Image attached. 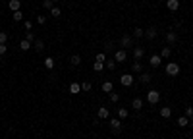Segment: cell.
Wrapping results in <instances>:
<instances>
[{"instance_id": "obj_22", "label": "cell", "mask_w": 193, "mask_h": 139, "mask_svg": "<svg viewBox=\"0 0 193 139\" xmlns=\"http://www.w3.org/2000/svg\"><path fill=\"white\" fill-rule=\"evenodd\" d=\"M131 72H135V73H141V72H143V64H141V62H133Z\"/></svg>"}, {"instance_id": "obj_4", "label": "cell", "mask_w": 193, "mask_h": 139, "mask_svg": "<svg viewBox=\"0 0 193 139\" xmlns=\"http://www.w3.org/2000/svg\"><path fill=\"white\" fill-rule=\"evenodd\" d=\"M112 54H114V60H116V62H126L128 50H126V49H118V50H114Z\"/></svg>"}, {"instance_id": "obj_43", "label": "cell", "mask_w": 193, "mask_h": 139, "mask_svg": "<svg viewBox=\"0 0 193 139\" xmlns=\"http://www.w3.org/2000/svg\"><path fill=\"white\" fill-rule=\"evenodd\" d=\"M191 127H193V118H191Z\"/></svg>"}, {"instance_id": "obj_30", "label": "cell", "mask_w": 193, "mask_h": 139, "mask_svg": "<svg viewBox=\"0 0 193 139\" xmlns=\"http://www.w3.org/2000/svg\"><path fill=\"white\" fill-rule=\"evenodd\" d=\"M91 89H93V85H91L89 81H83V83H81V91H85V93H89Z\"/></svg>"}, {"instance_id": "obj_33", "label": "cell", "mask_w": 193, "mask_h": 139, "mask_svg": "<svg viewBox=\"0 0 193 139\" xmlns=\"http://www.w3.org/2000/svg\"><path fill=\"white\" fill-rule=\"evenodd\" d=\"M104 49H106V52L114 50V41H106V42H104Z\"/></svg>"}, {"instance_id": "obj_15", "label": "cell", "mask_w": 193, "mask_h": 139, "mask_svg": "<svg viewBox=\"0 0 193 139\" xmlns=\"http://www.w3.org/2000/svg\"><path fill=\"white\" fill-rule=\"evenodd\" d=\"M131 108H133V110H141V108H143V99L135 97V99L131 100Z\"/></svg>"}, {"instance_id": "obj_28", "label": "cell", "mask_w": 193, "mask_h": 139, "mask_svg": "<svg viewBox=\"0 0 193 139\" xmlns=\"http://www.w3.org/2000/svg\"><path fill=\"white\" fill-rule=\"evenodd\" d=\"M50 15H52V18H60V15H62V10L60 8H50Z\"/></svg>"}, {"instance_id": "obj_18", "label": "cell", "mask_w": 193, "mask_h": 139, "mask_svg": "<svg viewBox=\"0 0 193 139\" xmlns=\"http://www.w3.org/2000/svg\"><path fill=\"white\" fill-rule=\"evenodd\" d=\"M170 56H172V46H164L160 50V58H170Z\"/></svg>"}, {"instance_id": "obj_35", "label": "cell", "mask_w": 193, "mask_h": 139, "mask_svg": "<svg viewBox=\"0 0 193 139\" xmlns=\"http://www.w3.org/2000/svg\"><path fill=\"white\" fill-rule=\"evenodd\" d=\"M25 39H27L29 42H35V39H37V37H35V33H33V31H27V35H25Z\"/></svg>"}, {"instance_id": "obj_1", "label": "cell", "mask_w": 193, "mask_h": 139, "mask_svg": "<svg viewBox=\"0 0 193 139\" xmlns=\"http://www.w3.org/2000/svg\"><path fill=\"white\" fill-rule=\"evenodd\" d=\"M166 76H170V77H176V76H180V66L176 62H170L168 66H166Z\"/></svg>"}, {"instance_id": "obj_36", "label": "cell", "mask_w": 193, "mask_h": 139, "mask_svg": "<svg viewBox=\"0 0 193 139\" xmlns=\"http://www.w3.org/2000/svg\"><path fill=\"white\" fill-rule=\"evenodd\" d=\"M6 41H8V35L4 31H0V45H6Z\"/></svg>"}, {"instance_id": "obj_6", "label": "cell", "mask_w": 193, "mask_h": 139, "mask_svg": "<svg viewBox=\"0 0 193 139\" xmlns=\"http://www.w3.org/2000/svg\"><path fill=\"white\" fill-rule=\"evenodd\" d=\"M120 83H122L124 87H131L133 85V76L131 73H124V76L120 77Z\"/></svg>"}, {"instance_id": "obj_34", "label": "cell", "mask_w": 193, "mask_h": 139, "mask_svg": "<svg viewBox=\"0 0 193 139\" xmlns=\"http://www.w3.org/2000/svg\"><path fill=\"white\" fill-rule=\"evenodd\" d=\"M43 8H46V10L54 8V2H52V0H43Z\"/></svg>"}, {"instance_id": "obj_17", "label": "cell", "mask_w": 193, "mask_h": 139, "mask_svg": "<svg viewBox=\"0 0 193 139\" xmlns=\"http://www.w3.org/2000/svg\"><path fill=\"white\" fill-rule=\"evenodd\" d=\"M81 91V83H70V93L72 95H77Z\"/></svg>"}, {"instance_id": "obj_37", "label": "cell", "mask_w": 193, "mask_h": 139, "mask_svg": "<svg viewBox=\"0 0 193 139\" xmlns=\"http://www.w3.org/2000/svg\"><path fill=\"white\" fill-rule=\"evenodd\" d=\"M108 95H110V100H112V103H118V100H120V95L114 93V91H112V93H108Z\"/></svg>"}, {"instance_id": "obj_25", "label": "cell", "mask_w": 193, "mask_h": 139, "mask_svg": "<svg viewBox=\"0 0 193 139\" xmlns=\"http://www.w3.org/2000/svg\"><path fill=\"white\" fill-rule=\"evenodd\" d=\"M133 37H135V39H141V37H145L143 27H135V29H133Z\"/></svg>"}, {"instance_id": "obj_42", "label": "cell", "mask_w": 193, "mask_h": 139, "mask_svg": "<svg viewBox=\"0 0 193 139\" xmlns=\"http://www.w3.org/2000/svg\"><path fill=\"white\" fill-rule=\"evenodd\" d=\"M45 21H46V18H45V15H39V18H37V23H41V25H43Z\"/></svg>"}, {"instance_id": "obj_31", "label": "cell", "mask_w": 193, "mask_h": 139, "mask_svg": "<svg viewBox=\"0 0 193 139\" xmlns=\"http://www.w3.org/2000/svg\"><path fill=\"white\" fill-rule=\"evenodd\" d=\"M104 68H106V70H116V60H106Z\"/></svg>"}, {"instance_id": "obj_3", "label": "cell", "mask_w": 193, "mask_h": 139, "mask_svg": "<svg viewBox=\"0 0 193 139\" xmlns=\"http://www.w3.org/2000/svg\"><path fill=\"white\" fill-rule=\"evenodd\" d=\"M160 100V93L156 89H151L149 93H147V103H151V104H156Z\"/></svg>"}, {"instance_id": "obj_32", "label": "cell", "mask_w": 193, "mask_h": 139, "mask_svg": "<svg viewBox=\"0 0 193 139\" xmlns=\"http://www.w3.org/2000/svg\"><path fill=\"white\" fill-rule=\"evenodd\" d=\"M14 21H23V12H14Z\"/></svg>"}, {"instance_id": "obj_27", "label": "cell", "mask_w": 193, "mask_h": 139, "mask_svg": "<svg viewBox=\"0 0 193 139\" xmlns=\"http://www.w3.org/2000/svg\"><path fill=\"white\" fill-rule=\"evenodd\" d=\"M187 124H189V118H187V116H180L178 118V126L180 127H185Z\"/></svg>"}, {"instance_id": "obj_20", "label": "cell", "mask_w": 193, "mask_h": 139, "mask_svg": "<svg viewBox=\"0 0 193 139\" xmlns=\"http://www.w3.org/2000/svg\"><path fill=\"white\" fill-rule=\"evenodd\" d=\"M54 58H52V56H48V58H45V68L46 70H52V68H54Z\"/></svg>"}, {"instance_id": "obj_38", "label": "cell", "mask_w": 193, "mask_h": 139, "mask_svg": "<svg viewBox=\"0 0 193 139\" xmlns=\"http://www.w3.org/2000/svg\"><path fill=\"white\" fill-rule=\"evenodd\" d=\"M184 116H187V118H193V106H187L185 108V114Z\"/></svg>"}, {"instance_id": "obj_10", "label": "cell", "mask_w": 193, "mask_h": 139, "mask_svg": "<svg viewBox=\"0 0 193 139\" xmlns=\"http://www.w3.org/2000/svg\"><path fill=\"white\" fill-rule=\"evenodd\" d=\"M156 35H158V31H156V27L155 25H151V27L145 31V37H147L149 41H153V39H156Z\"/></svg>"}, {"instance_id": "obj_24", "label": "cell", "mask_w": 193, "mask_h": 139, "mask_svg": "<svg viewBox=\"0 0 193 139\" xmlns=\"http://www.w3.org/2000/svg\"><path fill=\"white\" fill-rule=\"evenodd\" d=\"M70 62H72V66H79V64H81V56L79 54H72Z\"/></svg>"}, {"instance_id": "obj_44", "label": "cell", "mask_w": 193, "mask_h": 139, "mask_svg": "<svg viewBox=\"0 0 193 139\" xmlns=\"http://www.w3.org/2000/svg\"><path fill=\"white\" fill-rule=\"evenodd\" d=\"M52 2H60V0H52Z\"/></svg>"}, {"instance_id": "obj_14", "label": "cell", "mask_w": 193, "mask_h": 139, "mask_svg": "<svg viewBox=\"0 0 193 139\" xmlns=\"http://www.w3.org/2000/svg\"><path fill=\"white\" fill-rule=\"evenodd\" d=\"M8 8L12 10V12H19V8H22V2H19V0H10V2H8Z\"/></svg>"}, {"instance_id": "obj_8", "label": "cell", "mask_w": 193, "mask_h": 139, "mask_svg": "<svg viewBox=\"0 0 193 139\" xmlns=\"http://www.w3.org/2000/svg\"><path fill=\"white\" fill-rule=\"evenodd\" d=\"M97 118H98V120H106V118H110V110H108L106 106H101V108L97 110Z\"/></svg>"}, {"instance_id": "obj_12", "label": "cell", "mask_w": 193, "mask_h": 139, "mask_svg": "<svg viewBox=\"0 0 193 139\" xmlns=\"http://www.w3.org/2000/svg\"><path fill=\"white\" fill-rule=\"evenodd\" d=\"M166 8H168L170 12H176V10L180 8V0H166Z\"/></svg>"}, {"instance_id": "obj_2", "label": "cell", "mask_w": 193, "mask_h": 139, "mask_svg": "<svg viewBox=\"0 0 193 139\" xmlns=\"http://www.w3.org/2000/svg\"><path fill=\"white\" fill-rule=\"evenodd\" d=\"M131 45H133V37L131 35H122V39H120V49H131Z\"/></svg>"}, {"instance_id": "obj_16", "label": "cell", "mask_w": 193, "mask_h": 139, "mask_svg": "<svg viewBox=\"0 0 193 139\" xmlns=\"http://www.w3.org/2000/svg\"><path fill=\"white\" fill-rule=\"evenodd\" d=\"M160 116H162L164 120H168L170 116H172V108H170V106H164V108H160Z\"/></svg>"}, {"instance_id": "obj_23", "label": "cell", "mask_w": 193, "mask_h": 139, "mask_svg": "<svg viewBox=\"0 0 193 139\" xmlns=\"http://www.w3.org/2000/svg\"><path fill=\"white\" fill-rule=\"evenodd\" d=\"M101 87H102L104 93H112V87H114V85H112V81H104Z\"/></svg>"}, {"instance_id": "obj_26", "label": "cell", "mask_w": 193, "mask_h": 139, "mask_svg": "<svg viewBox=\"0 0 193 139\" xmlns=\"http://www.w3.org/2000/svg\"><path fill=\"white\" fill-rule=\"evenodd\" d=\"M93 70H95L97 73H101V72H104V64H102V62H97V60H95V64H93Z\"/></svg>"}, {"instance_id": "obj_11", "label": "cell", "mask_w": 193, "mask_h": 139, "mask_svg": "<svg viewBox=\"0 0 193 139\" xmlns=\"http://www.w3.org/2000/svg\"><path fill=\"white\" fill-rule=\"evenodd\" d=\"M149 64H151L153 68H158L160 64H162V58H160V54H153V56L149 58Z\"/></svg>"}, {"instance_id": "obj_5", "label": "cell", "mask_w": 193, "mask_h": 139, "mask_svg": "<svg viewBox=\"0 0 193 139\" xmlns=\"http://www.w3.org/2000/svg\"><path fill=\"white\" fill-rule=\"evenodd\" d=\"M110 130H112V133H118L122 131V120L120 118H110Z\"/></svg>"}, {"instance_id": "obj_9", "label": "cell", "mask_w": 193, "mask_h": 139, "mask_svg": "<svg viewBox=\"0 0 193 139\" xmlns=\"http://www.w3.org/2000/svg\"><path fill=\"white\" fill-rule=\"evenodd\" d=\"M176 42H178V35H176L174 31H170V33H166V46H174Z\"/></svg>"}, {"instance_id": "obj_45", "label": "cell", "mask_w": 193, "mask_h": 139, "mask_svg": "<svg viewBox=\"0 0 193 139\" xmlns=\"http://www.w3.org/2000/svg\"><path fill=\"white\" fill-rule=\"evenodd\" d=\"M191 139H193V133H191Z\"/></svg>"}, {"instance_id": "obj_7", "label": "cell", "mask_w": 193, "mask_h": 139, "mask_svg": "<svg viewBox=\"0 0 193 139\" xmlns=\"http://www.w3.org/2000/svg\"><path fill=\"white\" fill-rule=\"evenodd\" d=\"M131 56H133V60H135V62H141V58L145 56L143 46H135V49H133V52H131Z\"/></svg>"}, {"instance_id": "obj_41", "label": "cell", "mask_w": 193, "mask_h": 139, "mask_svg": "<svg viewBox=\"0 0 193 139\" xmlns=\"http://www.w3.org/2000/svg\"><path fill=\"white\" fill-rule=\"evenodd\" d=\"M8 52V49H6V45H0V56H4Z\"/></svg>"}, {"instance_id": "obj_46", "label": "cell", "mask_w": 193, "mask_h": 139, "mask_svg": "<svg viewBox=\"0 0 193 139\" xmlns=\"http://www.w3.org/2000/svg\"><path fill=\"white\" fill-rule=\"evenodd\" d=\"M162 2H166V0H162Z\"/></svg>"}, {"instance_id": "obj_40", "label": "cell", "mask_w": 193, "mask_h": 139, "mask_svg": "<svg viewBox=\"0 0 193 139\" xmlns=\"http://www.w3.org/2000/svg\"><path fill=\"white\" fill-rule=\"evenodd\" d=\"M97 62H106V54H97Z\"/></svg>"}, {"instance_id": "obj_19", "label": "cell", "mask_w": 193, "mask_h": 139, "mask_svg": "<svg viewBox=\"0 0 193 139\" xmlns=\"http://www.w3.org/2000/svg\"><path fill=\"white\" fill-rule=\"evenodd\" d=\"M19 49H22L23 52H25V50H29V49H31V42H29L27 39H22V41H19Z\"/></svg>"}, {"instance_id": "obj_29", "label": "cell", "mask_w": 193, "mask_h": 139, "mask_svg": "<svg viewBox=\"0 0 193 139\" xmlns=\"http://www.w3.org/2000/svg\"><path fill=\"white\" fill-rule=\"evenodd\" d=\"M118 118L120 120H126L128 118V110L126 108H118Z\"/></svg>"}, {"instance_id": "obj_39", "label": "cell", "mask_w": 193, "mask_h": 139, "mask_svg": "<svg viewBox=\"0 0 193 139\" xmlns=\"http://www.w3.org/2000/svg\"><path fill=\"white\" fill-rule=\"evenodd\" d=\"M23 27L27 31H31V29H33V21H23Z\"/></svg>"}, {"instance_id": "obj_13", "label": "cell", "mask_w": 193, "mask_h": 139, "mask_svg": "<svg viewBox=\"0 0 193 139\" xmlns=\"http://www.w3.org/2000/svg\"><path fill=\"white\" fill-rule=\"evenodd\" d=\"M151 79H153V76H151L149 72H141V73H139V83H151Z\"/></svg>"}, {"instance_id": "obj_21", "label": "cell", "mask_w": 193, "mask_h": 139, "mask_svg": "<svg viewBox=\"0 0 193 139\" xmlns=\"http://www.w3.org/2000/svg\"><path fill=\"white\" fill-rule=\"evenodd\" d=\"M33 45H35V50H37V52H41V50L45 49V42H43V39H35V42H33Z\"/></svg>"}]
</instances>
